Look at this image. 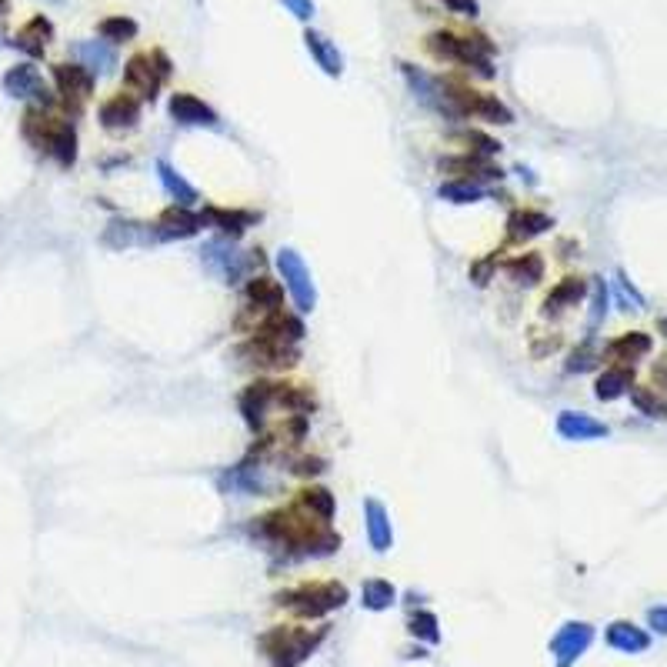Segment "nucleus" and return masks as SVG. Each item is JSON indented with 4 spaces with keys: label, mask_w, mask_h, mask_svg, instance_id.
Instances as JSON below:
<instances>
[{
    "label": "nucleus",
    "mask_w": 667,
    "mask_h": 667,
    "mask_svg": "<svg viewBox=\"0 0 667 667\" xmlns=\"http://www.w3.org/2000/svg\"><path fill=\"white\" fill-rule=\"evenodd\" d=\"M594 641V627L584 621H567L561 631L551 637V654L557 667H571Z\"/></svg>",
    "instance_id": "4468645a"
},
{
    "label": "nucleus",
    "mask_w": 667,
    "mask_h": 667,
    "mask_svg": "<svg viewBox=\"0 0 667 667\" xmlns=\"http://www.w3.org/2000/svg\"><path fill=\"white\" fill-rule=\"evenodd\" d=\"M304 47L327 77L344 74V57H341V51H337V44L331 41V37H324L321 31H304Z\"/></svg>",
    "instance_id": "cd10ccee"
},
{
    "label": "nucleus",
    "mask_w": 667,
    "mask_h": 667,
    "mask_svg": "<svg viewBox=\"0 0 667 667\" xmlns=\"http://www.w3.org/2000/svg\"><path fill=\"white\" fill-rule=\"evenodd\" d=\"M254 221H257V214H251V211H227V207H204L201 211V224L217 227V231H224L231 241H237Z\"/></svg>",
    "instance_id": "c756f323"
},
{
    "label": "nucleus",
    "mask_w": 667,
    "mask_h": 667,
    "mask_svg": "<svg viewBox=\"0 0 667 667\" xmlns=\"http://www.w3.org/2000/svg\"><path fill=\"white\" fill-rule=\"evenodd\" d=\"M401 74H404L407 87H411L414 97H417V101H421L424 107H431V111L444 114V117H457L451 101H447V94H444V81H441V77L427 74L424 67L407 64V61L401 64Z\"/></svg>",
    "instance_id": "f8f14e48"
},
{
    "label": "nucleus",
    "mask_w": 667,
    "mask_h": 667,
    "mask_svg": "<svg viewBox=\"0 0 667 667\" xmlns=\"http://www.w3.org/2000/svg\"><path fill=\"white\" fill-rule=\"evenodd\" d=\"M651 377H654V384H657V387H667V354L651 367Z\"/></svg>",
    "instance_id": "864d4df0"
},
{
    "label": "nucleus",
    "mask_w": 667,
    "mask_h": 667,
    "mask_svg": "<svg viewBox=\"0 0 667 667\" xmlns=\"http://www.w3.org/2000/svg\"><path fill=\"white\" fill-rule=\"evenodd\" d=\"M201 257H204V264L211 267L214 274H221L227 284L237 281V277H244L247 271H251V267L261 264V251L241 254L234 247V241H211V244H204Z\"/></svg>",
    "instance_id": "9b49d317"
},
{
    "label": "nucleus",
    "mask_w": 667,
    "mask_h": 667,
    "mask_svg": "<svg viewBox=\"0 0 667 667\" xmlns=\"http://www.w3.org/2000/svg\"><path fill=\"white\" fill-rule=\"evenodd\" d=\"M237 354H241L244 361H251V364L274 367V371H287V367H294L297 361H301V351H297V344L267 341V337H251L247 344L237 347Z\"/></svg>",
    "instance_id": "ddd939ff"
},
{
    "label": "nucleus",
    "mask_w": 667,
    "mask_h": 667,
    "mask_svg": "<svg viewBox=\"0 0 667 667\" xmlns=\"http://www.w3.org/2000/svg\"><path fill=\"white\" fill-rule=\"evenodd\" d=\"M651 347H654L651 334L627 331L621 337H614V341L604 347V357H607V361H614V364H621V367H634L637 361H641V357L651 354Z\"/></svg>",
    "instance_id": "aec40b11"
},
{
    "label": "nucleus",
    "mask_w": 667,
    "mask_h": 667,
    "mask_svg": "<svg viewBox=\"0 0 667 667\" xmlns=\"http://www.w3.org/2000/svg\"><path fill=\"white\" fill-rule=\"evenodd\" d=\"M71 57L91 74H111L117 67V47L107 41H77L71 44Z\"/></svg>",
    "instance_id": "4be33fe9"
},
{
    "label": "nucleus",
    "mask_w": 667,
    "mask_h": 667,
    "mask_svg": "<svg viewBox=\"0 0 667 667\" xmlns=\"http://www.w3.org/2000/svg\"><path fill=\"white\" fill-rule=\"evenodd\" d=\"M551 227H554V221L547 214L524 207V211H514L507 217V244H527V241H534V237L547 234Z\"/></svg>",
    "instance_id": "393cba45"
},
{
    "label": "nucleus",
    "mask_w": 667,
    "mask_h": 667,
    "mask_svg": "<svg viewBox=\"0 0 667 667\" xmlns=\"http://www.w3.org/2000/svg\"><path fill=\"white\" fill-rule=\"evenodd\" d=\"M244 301L257 314H277V311H284V287L261 274V277H254V281H247Z\"/></svg>",
    "instance_id": "b1692460"
},
{
    "label": "nucleus",
    "mask_w": 667,
    "mask_h": 667,
    "mask_svg": "<svg viewBox=\"0 0 667 667\" xmlns=\"http://www.w3.org/2000/svg\"><path fill=\"white\" fill-rule=\"evenodd\" d=\"M437 194H441V201H451V204H474L484 197L481 184H474V181H447V184H441Z\"/></svg>",
    "instance_id": "ea45409f"
},
{
    "label": "nucleus",
    "mask_w": 667,
    "mask_h": 667,
    "mask_svg": "<svg viewBox=\"0 0 667 667\" xmlns=\"http://www.w3.org/2000/svg\"><path fill=\"white\" fill-rule=\"evenodd\" d=\"M257 531L267 541L281 544L284 551H294L301 557H324L341 547V534H334L331 524L321 521V517L307 514L301 504L277 507V511L257 517Z\"/></svg>",
    "instance_id": "f257e3e1"
},
{
    "label": "nucleus",
    "mask_w": 667,
    "mask_h": 667,
    "mask_svg": "<svg viewBox=\"0 0 667 667\" xmlns=\"http://www.w3.org/2000/svg\"><path fill=\"white\" fill-rule=\"evenodd\" d=\"M0 84H4V94L14 97V101H31V107H57V94L44 84L41 71L31 61L14 64Z\"/></svg>",
    "instance_id": "1a4fd4ad"
},
{
    "label": "nucleus",
    "mask_w": 667,
    "mask_h": 667,
    "mask_svg": "<svg viewBox=\"0 0 667 667\" xmlns=\"http://www.w3.org/2000/svg\"><path fill=\"white\" fill-rule=\"evenodd\" d=\"M597 364V354L591 344H581L577 351L571 354V361H567V374H581V371H591Z\"/></svg>",
    "instance_id": "c03bdc74"
},
{
    "label": "nucleus",
    "mask_w": 667,
    "mask_h": 667,
    "mask_svg": "<svg viewBox=\"0 0 667 667\" xmlns=\"http://www.w3.org/2000/svg\"><path fill=\"white\" fill-rule=\"evenodd\" d=\"M97 121H101L104 131H134L137 121H141V97L134 94H111L107 101L101 104V111H97Z\"/></svg>",
    "instance_id": "2eb2a0df"
},
{
    "label": "nucleus",
    "mask_w": 667,
    "mask_h": 667,
    "mask_svg": "<svg viewBox=\"0 0 667 667\" xmlns=\"http://www.w3.org/2000/svg\"><path fill=\"white\" fill-rule=\"evenodd\" d=\"M457 141H461L474 157H494V154H501V141H494V137H487V134H481V131H461V134H457Z\"/></svg>",
    "instance_id": "37998d69"
},
{
    "label": "nucleus",
    "mask_w": 667,
    "mask_h": 667,
    "mask_svg": "<svg viewBox=\"0 0 667 667\" xmlns=\"http://www.w3.org/2000/svg\"><path fill=\"white\" fill-rule=\"evenodd\" d=\"M51 41H54V24H51V17H44V14H34L31 21H27L21 31L14 34V41H11V47H17L21 54H27L31 61H41V57L47 54V47H51Z\"/></svg>",
    "instance_id": "a211bd4d"
},
{
    "label": "nucleus",
    "mask_w": 667,
    "mask_h": 667,
    "mask_svg": "<svg viewBox=\"0 0 667 667\" xmlns=\"http://www.w3.org/2000/svg\"><path fill=\"white\" fill-rule=\"evenodd\" d=\"M274 404L284 407V411H291V414H311L317 407L311 387H304V384H277L274 387Z\"/></svg>",
    "instance_id": "f704fd0d"
},
{
    "label": "nucleus",
    "mask_w": 667,
    "mask_h": 667,
    "mask_svg": "<svg viewBox=\"0 0 667 667\" xmlns=\"http://www.w3.org/2000/svg\"><path fill=\"white\" fill-rule=\"evenodd\" d=\"M444 94H447V101H451L457 117H477V121H487V124H514L511 107L504 101H497L494 94L474 91V87H467L464 81H457V77H447Z\"/></svg>",
    "instance_id": "423d86ee"
},
{
    "label": "nucleus",
    "mask_w": 667,
    "mask_h": 667,
    "mask_svg": "<svg viewBox=\"0 0 667 667\" xmlns=\"http://www.w3.org/2000/svg\"><path fill=\"white\" fill-rule=\"evenodd\" d=\"M647 627H651L654 634H667V604L647 611Z\"/></svg>",
    "instance_id": "3c124183"
},
{
    "label": "nucleus",
    "mask_w": 667,
    "mask_h": 667,
    "mask_svg": "<svg viewBox=\"0 0 667 667\" xmlns=\"http://www.w3.org/2000/svg\"><path fill=\"white\" fill-rule=\"evenodd\" d=\"M21 134L41 154L54 157L64 171L77 164V127L64 114H54V107H27Z\"/></svg>",
    "instance_id": "f03ea898"
},
{
    "label": "nucleus",
    "mask_w": 667,
    "mask_h": 667,
    "mask_svg": "<svg viewBox=\"0 0 667 667\" xmlns=\"http://www.w3.org/2000/svg\"><path fill=\"white\" fill-rule=\"evenodd\" d=\"M507 277H511L514 284L521 287H534L537 281H544V257L537 251H527V254H517L514 261L504 264Z\"/></svg>",
    "instance_id": "473e14b6"
},
{
    "label": "nucleus",
    "mask_w": 667,
    "mask_h": 667,
    "mask_svg": "<svg viewBox=\"0 0 667 667\" xmlns=\"http://www.w3.org/2000/svg\"><path fill=\"white\" fill-rule=\"evenodd\" d=\"M631 401L647 417H667V397L657 394L654 387H631Z\"/></svg>",
    "instance_id": "a19ab883"
},
{
    "label": "nucleus",
    "mask_w": 667,
    "mask_h": 667,
    "mask_svg": "<svg viewBox=\"0 0 667 667\" xmlns=\"http://www.w3.org/2000/svg\"><path fill=\"white\" fill-rule=\"evenodd\" d=\"M274 604L287 607V611L297 614V617L314 621V617H324V614H331V611H337V607L347 604V587L337 584V581L301 584V587H291V591H281L274 597Z\"/></svg>",
    "instance_id": "39448f33"
},
{
    "label": "nucleus",
    "mask_w": 667,
    "mask_h": 667,
    "mask_svg": "<svg viewBox=\"0 0 667 667\" xmlns=\"http://www.w3.org/2000/svg\"><path fill=\"white\" fill-rule=\"evenodd\" d=\"M617 287H621V291H624V297H631V301H634V307H644V297L634 291V284L627 281L624 274H617Z\"/></svg>",
    "instance_id": "603ef678"
},
{
    "label": "nucleus",
    "mask_w": 667,
    "mask_h": 667,
    "mask_svg": "<svg viewBox=\"0 0 667 667\" xmlns=\"http://www.w3.org/2000/svg\"><path fill=\"white\" fill-rule=\"evenodd\" d=\"M427 54L447 64H461L467 71L494 77V44L484 34H457V31H434L424 37Z\"/></svg>",
    "instance_id": "7ed1b4c3"
},
{
    "label": "nucleus",
    "mask_w": 667,
    "mask_h": 667,
    "mask_svg": "<svg viewBox=\"0 0 667 667\" xmlns=\"http://www.w3.org/2000/svg\"><path fill=\"white\" fill-rule=\"evenodd\" d=\"M557 434H561L564 441H597V437L611 434V427H607L604 421H597V417H591V414L561 411V417H557Z\"/></svg>",
    "instance_id": "5701e85b"
},
{
    "label": "nucleus",
    "mask_w": 667,
    "mask_h": 667,
    "mask_svg": "<svg viewBox=\"0 0 667 667\" xmlns=\"http://www.w3.org/2000/svg\"><path fill=\"white\" fill-rule=\"evenodd\" d=\"M11 14V0H0V17Z\"/></svg>",
    "instance_id": "5fc2aeb1"
},
{
    "label": "nucleus",
    "mask_w": 667,
    "mask_h": 667,
    "mask_svg": "<svg viewBox=\"0 0 667 667\" xmlns=\"http://www.w3.org/2000/svg\"><path fill=\"white\" fill-rule=\"evenodd\" d=\"M327 637V627L307 631V627H271L261 634V651L271 657L274 667H301Z\"/></svg>",
    "instance_id": "20e7f679"
},
{
    "label": "nucleus",
    "mask_w": 667,
    "mask_h": 667,
    "mask_svg": "<svg viewBox=\"0 0 667 667\" xmlns=\"http://www.w3.org/2000/svg\"><path fill=\"white\" fill-rule=\"evenodd\" d=\"M274 381H254V384H247L244 391H241V414H244V424L251 427V431L257 434V431H264V424H267V411L274 407Z\"/></svg>",
    "instance_id": "dca6fc26"
},
{
    "label": "nucleus",
    "mask_w": 667,
    "mask_h": 667,
    "mask_svg": "<svg viewBox=\"0 0 667 667\" xmlns=\"http://www.w3.org/2000/svg\"><path fill=\"white\" fill-rule=\"evenodd\" d=\"M364 524H367V541L377 554L391 551L394 544V531H391V514H387V507L381 501H374V497H367L364 501Z\"/></svg>",
    "instance_id": "bb28decb"
},
{
    "label": "nucleus",
    "mask_w": 667,
    "mask_h": 667,
    "mask_svg": "<svg viewBox=\"0 0 667 667\" xmlns=\"http://www.w3.org/2000/svg\"><path fill=\"white\" fill-rule=\"evenodd\" d=\"M97 34H101L107 44H127V41H134V37L141 34V27H137L134 17L114 14V17H104V21L97 24Z\"/></svg>",
    "instance_id": "e433bc0d"
},
{
    "label": "nucleus",
    "mask_w": 667,
    "mask_h": 667,
    "mask_svg": "<svg viewBox=\"0 0 667 667\" xmlns=\"http://www.w3.org/2000/svg\"><path fill=\"white\" fill-rule=\"evenodd\" d=\"M54 87H57V104L71 114H81L84 104L91 101L94 94V74L81 64H54L51 67Z\"/></svg>",
    "instance_id": "6e6552de"
},
{
    "label": "nucleus",
    "mask_w": 667,
    "mask_h": 667,
    "mask_svg": "<svg viewBox=\"0 0 667 667\" xmlns=\"http://www.w3.org/2000/svg\"><path fill=\"white\" fill-rule=\"evenodd\" d=\"M297 504H301L307 514L321 517V521H331V517H334V507H337L334 494L327 491V487H304V491L297 494Z\"/></svg>",
    "instance_id": "58836bf2"
},
{
    "label": "nucleus",
    "mask_w": 667,
    "mask_h": 667,
    "mask_svg": "<svg viewBox=\"0 0 667 667\" xmlns=\"http://www.w3.org/2000/svg\"><path fill=\"white\" fill-rule=\"evenodd\" d=\"M661 331H667V321H661Z\"/></svg>",
    "instance_id": "6e6d98bb"
},
{
    "label": "nucleus",
    "mask_w": 667,
    "mask_h": 667,
    "mask_svg": "<svg viewBox=\"0 0 667 667\" xmlns=\"http://www.w3.org/2000/svg\"><path fill=\"white\" fill-rule=\"evenodd\" d=\"M221 491H231V494H261V491H264L261 471H254L251 464L231 467V471L221 477Z\"/></svg>",
    "instance_id": "c9c22d12"
},
{
    "label": "nucleus",
    "mask_w": 667,
    "mask_h": 667,
    "mask_svg": "<svg viewBox=\"0 0 667 667\" xmlns=\"http://www.w3.org/2000/svg\"><path fill=\"white\" fill-rule=\"evenodd\" d=\"M174 64L164 51H151V54H134L131 61L124 64V84L141 97V101H157V91L161 84L171 77Z\"/></svg>",
    "instance_id": "0eeeda50"
},
{
    "label": "nucleus",
    "mask_w": 667,
    "mask_h": 667,
    "mask_svg": "<svg viewBox=\"0 0 667 667\" xmlns=\"http://www.w3.org/2000/svg\"><path fill=\"white\" fill-rule=\"evenodd\" d=\"M397 601V591L391 581H384V577H371V581H364L361 587V604L367 611H387Z\"/></svg>",
    "instance_id": "4c0bfd02"
},
{
    "label": "nucleus",
    "mask_w": 667,
    "mask_h": 667,
    "mask_svg": "<svg viewBox=\"0 0 667 667\" xmlns=\"http://www.w3.org/2000/svg\"><path fill=\"white\" fill-rule=\"evenodd\" d=\"M0 41H4V27H0Z\"/></svg>",
    "instance_id": "4d7b16f0"
},
{
    "label": "nucleus",
    "mask_w": 667,
    "mask_h": 667,
    "mask_svg": "<svg viewBox=\"0 0 667 667\" xmlns=\"http://www.w3.org/2000/svg\"><path fill=\"white\" fill-rule=\"evenodd\" d=\"M587 297V281L584 277H564L561 284L551 287V294L544 297V317L564 314L567 307H577Z\"/></svg>",
    "instance_id": "c85d7f7f"
},
{
    "label": "nucleus",
    "mask_w": 667,
    "mask_h": 667,
    "mask_svg": "<svg viewBox=\"0 0 667 667\" xmlns=\"http://www.w3.org/2000/svg\"><path fill=\"white\" fill-rule=\"evenodd\" d=\"M607 644L614 647V651H624V654H641L651 647V634L644 631V627H637L631 621H614L607 627Z\"/></svg>",
    "instance_id": "7c9ffc66"
},
{
    "label": "nucleus",
    "mask_w": 667,
    "mask_h": 667,
    "mask_svg": "<svg viewBox=\"0 0 667 667\" xmlns=\"http://www.w3.org/2000/svg\"><path fill=\"white\" fill-rule=\"evenodd\" d=\"M277 271L284 277V291L294 297L297 311H314L317 304V291H314V281H311V271H307V264L301 261V254L294 251V247H284L281 254H277Z\"/></svg>",
    "instance_id": "9d476101"
},
{
    "label": "nucleus",
    "mask_w": 667,
    "mask_h": 667,
    "mask_svg": "<svg viewBox=\"0 0 667 667\" xmlns=\"http://www.w3.org/2000/svg\"><path fill=\"white\" fill-rule=\"evenodd\" d=\"M437 167H441V174H461L457 181H501V167L487 164V157H474V154H464V157H441L437 161Z\"/></svg>",
    "instance_id": "412c9836"
},
{
    "label": "nucleus",
    "mask_w": 667,
    "mask_h": 667,
    "mask_svg": "<svg viewBox=\"0 0 667 667\" xmlns=\"http://www.w3.org/2000/svg\"><path fill=\"white\" fill-rule=\"evenodd\" d=\"M441 4L447 7V11H454V14H461V17H474L481 14V4L477 0H441Z\"/></svg>",
    "instance_id": "09e8293b"
},
{
    "label": "nucleus",
    "mask_w": 667,
    "mask_h": 667,
    "mask_svg": "<svg viewBox=\"0 0 667 667\" xmlns=\"http://www.w3.org/2000/svg\"><path fill=\"white\" fill-rule=\"evenodd\" d=\"M631 387H634V371H631V367L611 364L601 377H597L594 394H597V401H617V397L627 394Z\"/></svg>",
    "instance_id": "2f4dec72"
},
{
    "label": "nucleus",
    "mask_w": 667,
    "mask_h": 667,
    "mask_svg": "<svg viewBox=\"0 0 667 667\" xmlns=\"http://www.w3.org/2000/svg\"><path fill=\"white\" fill-rule=\"evenodd\" d=\"M281 4H284L287 11H291V14L297 17V21H311L314 11H317V7H314V0H281Z\"/></svg>",
    "instance_id": "8fccbe9b"
},
{
    "label": "nucleus",
    "mask_w": 667,
    "mask_h": 667,
    "mask_svg": "<svg viewBox=\"0 0 667 667\" xmlns=\"http://www.w3.org/2000/svg\"><path fill=\"white\" fill-rule=\"evenodd\" d=\"M607 314V284L601 277H594V311H591V327L601 324V317Z\"/></svg>",
    "instance_id": "de8ad7c7"
},
{
    "label": "nucleus",
    "mask_w": 667,
    "mask_h": 667,
    "mask_svg": "<svg viewBox=\"0 0 667 667\" xmlns=\"http://www.w3.org/2000/svg\"><path fill=\"white\" fill-rule=\"evenodd\" d=\"M157 177H161L164 191L174 197L177 207H194L197 201H201V194H197V187H194V184H187L184 177L177 174L174 167L167 164V161H157Z\"/></svg>",
    "instance_id": "72a5a7b5"
},
{
    "label": "nucleus",
    "mask_w": 667,
    "mask_h": 667,
    "mask_svg": "<svg viewBox=\"0 0 667 667\" xmlns=\"http://www.w3.org/2000/svg\"><path fill=\"white\" fill-rule=\"evenodd\" d=\"M304 321L294 314H267L261 324L254 327V337H267V341H281V344H301L304 341Z\"/></svg>",
    "instance_id": "a878e982"
},
{
    "label": "nucleus",
    "mask_w": 667,
    "mask_h": 667,
    "mask_svg": "<svg viewBox=\"0 0 667 667\" xmlns=\"http://www.w3.org/2000/svg\"><path fill=\"white\" fill-rule=\"evenodd\" d=\"M167 111H171V117L181 127H217V111L211 104H204L197 94H187V91L171 94Z\"/></svg>",
    "instance_id": "6ab92c4d"
},
{
    "label": "nucleus",
    "mask_w": 667,
    "mask_h": 667,
    "mask_svg": "<svg viewBox=\"0 0 667 667\" xmlns=\"http://www.w3.org/2000/svg\"><path fill=\"white\" fill-rule=\"evenodd\" d=\"M201 214H191V207H167V211L151 224V231L157 241H184V237H194L201 231Z\"/></svg>",
    "instance_id": "f3484780"
},
{
    "label": "nucleus",
    "mask_w": 667,
    "mask_h": 667,
    "mask_svg": "<svg viewBox=\"0 0 667 667\" xmlns=\"http://www.w3.org/2000/svg\"><path fill=\"white\" fill-rule=\"evenodd\" d=\"M494 267H497V254H491V257H484V261L471 264V281H474L477 287H487V284H491Z\"/></svg>",
    "instance_id": "49530a36"
},
{
    "label": "nucleus",
    "mask_w": 667,
    "mask_h": 667,
    "mask_svg": "<svg viewBox=\"0 0 667 667\" xmlns=\"http://www.w3.org/2000/svg\"><path fill=\"white\" fill-rule=\"evenodd\" d=\"M291 471L301 474V477H321L327 471V461L324 457H297V461L291 464Z\"/></svg>",
    "instance_id": "a18cd8bd"
},
{
    "label": "nucleus",
    "mask_w": 667,
    "mask_h": 667,
    "mask_svg": "<svg viewBox=\"0 0 667 667\" xmlns=\"http://www.w3.org/2000/svg\"><path fill=\"white\" fill-rule=\"evenodd\" d=\"M407 631H411L417 641L441 644V624H437V617L431 611H417L411 621H407Z\"/></svg>",
    "instance_id": "79ce46f5"
}]
</instances>
